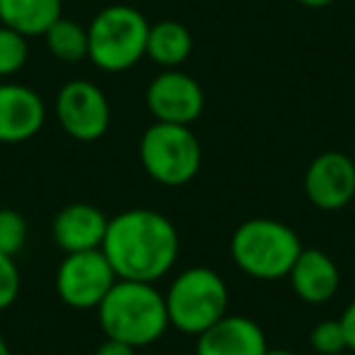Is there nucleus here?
Masks as SVG:
<instances>
[{"label": "nucleus", "instance_id": "obj_23", "mask_svg": "<svg viewBox=\"0 0 355 355\" xmlns=\"http://www.w3.org/2000/svg\"><path fill=\"white\" fill-rule=\"evenodd\" d=\"M340 326H343L345 340H348V350L355 353V300L345 306L343 316H340Z\"/></svg>", "mask_w": 355, "mask_h": 355}, {"label": "nucleus", "instance_id": "obj_19", "mask_svg": "<svg viewBox=\"0 0 355 355\" xmlns=\"http://www.w3.org/2000/svg\"><path fill=\"white\" fill-rule=\"evenodd\" d=\"M27 241V222L17 209H0V253L15 258Z\"/></svg>", "mask_w": 355, "mask_h": 355}, {"label": "nucleus", "instance_id": "obj_13", "mask_svg": "<svg viewBox=\"0 0 355 355\" xmlns=\"http://www.w3.org/2000/svg\"><path fill=\"white\" fill-rule=\"evenodd\" d=\"M110 219L98 207L85 202H73L54 217L51 236L56 246L66 253L98 251L103 248Z\"/></svg>", "mask_w": 355, "mask_h": 355}, {"label": "nucleus", "instance_id": "obj_1", "mask_svg": "<svg viewBox=\"0 0 355 355\" xmlns=\"http://www.w3.org/2000/svg\"><path fill=\"white\" fill-rule=\"evenodd\" d=\"M100 251L119 280L156 282L175 266L180 236L166 214L156 209H127L110 219Z\"/></svg>", "mask_w": 355, "mask_h": 355}, {"label": "nucleus", "instance_id": "obj_20", "mask_svg": "<svg viewBox=\"0 0 355 355\" xmlns=\"http://www.w3.org/2000/svg\"><path fill=\"white\" fill-rule=\"evenodd\" d=\"M309 343L319 355H340L343 350H348V340H345L340 319L319 321V324L311 329Z\"/></svg>", "mask_w": 355, "mask_h": 355}, {"label": "nucleus", "instance_id": "obj_14", "mask_svg": "<svg viewBox=\"0 0 355 355\" xmlns=\"http://www.w3.org/2000/svg\"><path fill=\"white\" fill-rule=\"evenodd\" d=\"M295 295L306 304H326L338 292L340 275L334 258L319 248H304L290 270Z\"/></svg>", "mask_w": 355, "mask_h": 355}, {"label": "nucleus", "instance_id": "obj_26", "mask_svg": "<svg viewBox=\"0 0 355 355\" xmlns=\"http://www.w3.org/2000/svg\"><path fill=\"white\" fill-rule=\"evenodd\" d=\"M0 355H12L10 353V345L6 343V338H3V336H0Z\"/></svg>", "mask_w": 355, "mask_h": 355}, {"label": "nucleus", "instance_id": "obj_27", "mask_svg": "<svg viewBox=\"0 0 355 355\" xmlns=\"http://www.w3.org/2000/svg\"><path fill=\"white\" fill-rule=\"evenodd\" d=\"M353 161H355V151H353Z\"/></svg>", "mask_w": 355, "mask_h": 355}, {"label": "nucleus", "instance_id": "obj_25", "mask_svg": "<svg viewBox=\"0 0 355 355\" xmlns=\"http://www.w3.org/2000/svg\"><path fill=\"white\" fill-rule=\"evenodd\" d=\"M266 355H295V353H290V350H285V348H268Z\"/></svg>", "mask_w": 355, "mask_h": 355}, {"label": "nucleus", "instance_id": "obj_5", "mask_svg": "<svg viewBox=\"0 0 355 355\" xmlns=\"http://www.w3.org/2000/svg\"><path fill=\"white\" fill-rule=\"evenodd\" d=\"M168 321L188 336H200L227 316L229 290L212 268H188L171 282L166 295Z\"/></svg>", "mask_w": 355, "mask_h": 355}, {"label": "nucleus", "instance_id": "obj_12", "mask_svg": "<svg viewBox=\"0 0 355 355\" xmlns=\"http://www.w3.org/2000/svg\"><path fill=\"white\" fill-rule=\"evenodd\" d=\"M268 340L253 319L227 314L198 336L195 355H266Z\"/></svg>", "mask_w": 355, "mask_h": 355}, {"label": "nucleus", "instance_id": "obj_2", "mask_svg": "<svg viewBox=\"0 0 355 355\" xmlns=\"http://www.w3.org/2000/svg\"><path fill=\"white\" fill-rule=\"evenodd\" d=\"M100 329L107 338L122 340L134 348L151 345L171 326L166 297L153 282L117 280L98 306Z\"/></svg>", "mask_w": 355, "mask_h": 355}, {"label": "nucleus", "instance_id": "obj_3", "mask_svg": "<svg viewBox=\"0 0 355 355\" xmlns=\"http://www.w3.org/2000/svg\"><path fill=\"white\" fill-rule=\"evenodd\" d=\"M304 251L292 227L270 217L243 222L232 236V258L241 272L256 280H282Z\"/></svg>", "mask_w": 355, "mask_h": 355}, {"label": "nucleus", "instance_id": "obj_8", "mask_svg": "<svg viewBox=\"0 0 355 355\" xmlns=\"http://www.w3.org/2000/svg\"><path fill=\"white\" fill-rule=\"evenodd\" d=\"M56 119L76 141H98L112 119L110 100L90 80H71L56 95Z\"/></svg>", "mask_w": 355, "mask_h": 355}, {"label": "nucleus", "instance_id": "obj_21", "mask_svg": "<svg viewBox=\"0 0 355 355\" xmlns=\"http://www.w3.org/2000/svg\"><path fill=\"white\" fill-rule=\"evenodd\" d=\"M22 287V275L12 256L0 253V311L15 304Z\"/></svg>", "mask_w": 355, "mask_h": 355}, {"label": "nucleus", "instance_id": "obj_16", "mask_svg": "<svg viewBox=\"0 0 355 355\" xmlns=\"http://www.w3.org/2000/svg\"><path fill=\"white\" fill-rule=\"evenodd\" d=\"M193 54V35L183 22L161 20L148 27L146 56L161 69H180Z\"/></svg>", "mask_w": 355, "mask_h": 355}, {"label": "nucleus", "instance_id": "obj_9", "mask_svg": "<svg viewBox=\"0 0 355 355\" xmlns=\"http://www.w3.org/2000/svg\"><path fill=\"white\" fill-rule=\"evenodd\" d=\"M146 105L156 122L190 127L205 110V90L193 76L180 69H168L148 83Z\"/></svg>", "mask_w": 355, "mask_h": 355}, {"label": "nucleus", "instance_id": "obj_18", "mask_svg": "<svg viewBox=\"0 0 355 355\" xmlns=\"http://www.w3.org/2000/svg\"><path fill=\"white\" fill-rule=\"evenodd\" d=\"M27 59H30L27 37L0 25V78H10L17 71H22Z\"/></svg>", "mask_w": 355, "mask_h": 355}, {"label": "nucleus", "instance_id": "obj_17", "mask_svg": "<svg viewBox=\"0 0 355 355\" xmlns=\"http://www.w3.org/2000/svg\"><path fill=\"white\" fill-rule=\"evenodd\" d=\"M46 46L51 56L64 64H78L88 59V27H80L76 20L61 17L46 30Z\"/></svg>", "mask_w": 355, "mask_h": 355}, {"label": "nucleus", "instance_id": "obj_11", "mask_svg": "<svg viewBox=\"0 0 355 355\" xmlns=\"http://www.w3.org/2000/svg\"><path fill=\"white\" fill-rule=\"evenodd\" d=\"M46 122L40 93L20 83H0V144H22L35 139Z\"/></svg>", "mask_w": 355, "mask_h": 355}, {"label": "nucleus", "instance_id": "obj_6", "mask_svg": "<svg viewBox=\"0 0 355 355\" xmlns=\"http://www.w3.org/2000/svg\"><path fill=\"white\" fill-rule=\"evenodd\" d=\"M144 171L161 185H188L202 166V146L190 127L153 122L139 141Z\"/></svg>", "mask_w": 355, "mask_h": 355}, {"label": "nucleus", "instance_id": "obj_24", "mask_svg": "<svg viewBox=\"0 0 355 355\" xmlns=\"http://www.w3.org/2000/svg\"><path fill=\"white\" fill-rule=\"evenodd\" d=\"M300 6H304V8H311V10H319V8H329V6H334L336 0H297Z\"/></svg>", "mask_w": 355, "mask_h": 355}, {"label": "nucleus", "instance_id": "obj_4", "mask_svg": "<svg viewBox=\"0 0 355 355\" xmlns=\"http://www.w3.org/2000/svg\"><path fill=\"white\" fill-rule=\"evenodd\" d=\"M148 20L127 3L103 8L88 25V59L105 73H122L146 56Z\"/></svg>", "mask_w": 355, "mask_h": 355}, {"label": "nucleus", "instance_id": "obj_7", "mask_svg": "<svg viewBox=\"0 0 355 355\" xmlns=\"http://www.w3.org/2000/svg\"><path fill=\"white\" fill-rule=\"evenodd\" d=\"M117 280V272L100 248L66 253L56 270V295L73 309H98Z\"/></svg>", "mask_w": 355, "mask_h": 355}, {"label": "nucleus", "instance_id": "obj_15", "mask_svg": "<svg viewBox=\"0 0 355 355\" xmlns=\"http://www.w3.org/2000/svg\"><path fill=\"white\" fill-rule=\"evenodd\" d=\"M61 17V0H0V22L27 40L44 37Z\"/></svg>", "mask_w": 355, "mask_h": 355}, {"label": "nucleus", "instance_id": "obj_10", "mask_svg": "<svg viewBox=\"0 0 355 355\" xmlns=\"http://www.w3.org/2000/svg\"><path fill=\"white\" fill-rule=\"evenodd\" d=\"M304 195L324 212L343 209L355 198V161L343 151H326L304 173Z\"/></svg>", "mask_w": 355, "mask_h": 355}, {"label": "nucleus", "instance_id": "obj_22", "mask_svg": "<svg viewBox=\"0 0 355 355\" xmlns=\"http://www.w3.org/2000/svg\"><path fill=\"white\" fill-rule=\"evenodd\" d=\"M95 355H137V348L129 343H122V340L114 338H105L103 343L98 345Z\"/></svg>", "mask_w": 355, "mask_h": 355}]
</instances>
